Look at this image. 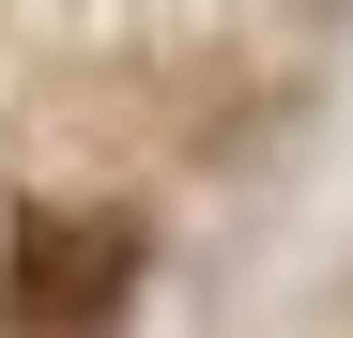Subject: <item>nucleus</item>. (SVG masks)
Returning a JSON list of instances; mask_svg holds the SVG:
<instances>
[{"label": "nucleus", "instance_id": "f257e3e1", "mask_svg": "<svg viewBox=\"0 0 353 338\" xmlns=\"http://www.w3.org/2000/svg\"><path fill=\"white\" fill-rule=\"evenodd\" d=\"M123 277H139V231H123V215H31V231H16V308L31 323H77V308L123 292Z\"/></svg>", "mask_w": 353, "mask_h": 338}]
</instances>
